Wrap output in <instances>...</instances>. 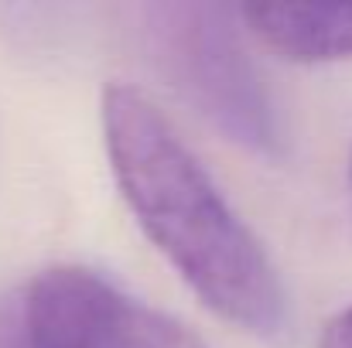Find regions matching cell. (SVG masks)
I'll list each match as a JSON object with an SVG mask.
<instances>
[{"label": "cell", "mask_w": 352, "mask_h": 348, "mask_svg": "<svg viewBox=\"0 0 352 348\" xmlns=\"http://www.w3.org/2000/svg\"><path fill=\"white\" fill-rule=\"evenodd\" d=\"M100 113L120 195L157 253L226 325L253 338H280L284 280L171 119L133 86H110Z\"/></svg>", "instance_id": "cell-1"}, {"label": "cell", "mask_w": 352, "mask_h": 348, "mask_svg": "<svg viewBox=\"0 0 352 348\" xmlns=\"http://www.w3.org/2000/svg\"><path fill=\"white\" fill-rule=\"evenodd\" d=\"M140 27L164 79L226 140L256 157L284 154V123L236 31V10L192 0L147 3Z\"/></svg>", "instance_id": "cell-2"}, {"label": "cell", "mask_w": 352, "mask_h": 348, "mask_svg": "<svg viewBox=\"0 0 352 348\" xmlns=\"http://www.w3.org/2000/svg\"><path fill=\"white\" fill-rule=\"evenodd\" d=\"M17 308L38 348H206L188 325L86 266L41 270Z\"/></svg>", "instance_id": "cell-3"}, {"label": "cell", "mask_w": 352, "mask_h": 348, "mask_svg": "<svg viewBox=\"0 0 352 348\" xmlns=\"http://www.w3.org/2000/svg\"><path fill=\"white\" fill-rule=\"evenodd\" d=\"M239 17L260 45L287 62L322 65L352 58V3H256Z\"/></svg>", "instance_id": "cell-4"}, {"label": "cell", "mask_w": 352, "mask_h": 348, "mask_svg": "<svg viewBox=\"0 0 352 348\" xmlns=\"http://www.w3.org/2000/svg\"><path fill=\"white\" fill-rule=\"evenodd\" d=\"M0 348H38L34 338L24 328L21 308L17 304H3L0 308Z\"/></svg>", "instance_id": "cell-5"}, {"label": "cell", "mask_w": 352, "mask_h": 348, "mask_svg": "<svg viewBox=\"0 0 352 348\" xmlns=\"http://www.w3.org/2000/svg\"><path fill=\"white\" fill-rule=\"evenodd\" d=\"M318 348H352V308L339 311V314L325 325Z\"/></svg>", "instance_id": "cell-6"}, {"label": "cell", "mask_w": 352, "mask_h": 348, "mask_svg": "<svg viewBox=\"0 0 352 348\" xmlns=\"http://www.w3.org/2000/svg\"><path fill=\"white\" fill-rule=\"evenodd\" d=\"M349 174H352V164H349Z\"/></svg>", "instance_id": "cell-7"}]
</instances>
